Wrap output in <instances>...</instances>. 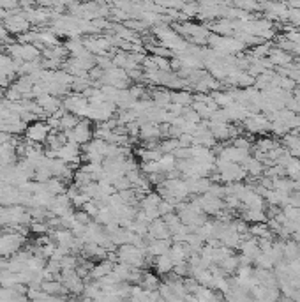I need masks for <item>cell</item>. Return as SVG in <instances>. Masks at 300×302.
<instances>
[{"label": "cell", "instance_id": "obj_1", "mask_svg": "<svg viewBox=\"0 0 300 302\" xmlns=\"http://www.w3.org/2000/svg\"><path fill=\"white\" fill-rule=\"evenodd\" d=\"M67 136V142L71 143H76L78 147H83L87 143L92 142V136H94V131L90 128V120H80V124L73 129V131H67L66 133Z\"/></svg>", "mask_w": 300, "mask_h": 302}, {"label": "cell", "instance_id": "obj_2", "mask_svg": "<svg viewBox=\"0 0 300 302\" xmlns=\"http://www.w3.org/2000/svg\"><path fill=\"white\" fill-rule=\"evenodd\" d=\"M25 136H27V140L30 143H41V142H46L49 136V126L46 124V122H32V124H28V128L25 129Z\"/></svg>", "mask_w": 300, "mask_h": 302}, {"label": "cell", "instance_id": "obj_3", "mask_svg": "<svg viewBox=\"0 0 300 302\" xmlns=\"http://www.w3.org/2000/svg\"><path fill=\"white\" fill-rule=\"evenodd\" d=\"M30 23L27 22L25 15H9L6 18V29L7 32H14V34H21L25 30H28Z\"/></svg>", "mask_w": 300, "mask_h": 302}, {"label": "cell", "instance_id": "obj_4", "mask_svg": "<svg viewBox=\"0 0 300 302\" xmlns=\"http://www.w3.org/2000/svg\"><path fill=\"white\" fill-rule=\"evenodd\" d=\"M113 267H115V263H111L109 260H102V262L94 263V267L90 270V279L101 281L102 277L109 276L113 272Z\"/></svg>", "mask_w": 300, "mask_h": 302}, {"label": "cell", "instance_id": "obj_5", "mask_svg": "<svg viewBox=\"0 0 300 302\" xmlns=\"http://www.w3.org/2000/svg\"><path fill=\"white\" fill-rule=\"evenodd\" d=\"M159 279L155 274H150V272H143V276H141V281L138 283V286L141 288V290L145 291H157L159 290Z\"/></svg>", "mask_w": 300, "mask_h": 302}, {"label": "cell", "instance_id": "obj_6", "mask_svg": "<svg viewBox=\"0 0 300 302\" xmlns=\"http://www.w3.org/2000/svg\"><path fill=\"white\" fill-rule=\"evenodd\" d=\"M41 290L48 295H66V288H64L62 281L53 279V281H42L41 283Z\"/></svg>", "mask_w": 300, "mask_h": 302}, {"label": "cell", "instance_id": "obj_7", "mask_svg": "<svg viewBox=\"0 0 300 302\" xmlns=\"http://www.w3.org/2000/svg\"><path fill=\"white\" fill-rule=\"evenodd\" d=\"M154 267L157 270V274H169L173 270V267H175V263L171 262L169 255H162L154 260Z\"/></svg>", "mask_w": 300, "mask_h": 302}, {"label": "cell", "instance_id": "obj_8", "mask_svg": "<svg viewBox=\"0 0 300 302\" xmlns=\"http://www.w3.org/2000/svg\"><path fill=\"white\" fill-rule=\"evenodd\" d=\"M221 267L224 269V272H235V270L238 269V258H235V256H228V258L221 262Z\"/></svg>", "mask_w": 300, "mask_h": 302}, {"label": "cell", "instance_id": "obj_9", "mask_svg": "<svg viewBox=\"0 0 300 302\" xmlns=\"http://www.w3.org/2000/svg\"><path fill=\"white\" fill-rule=\"evenodd\" d=\"M32 230L35 231V233H48L49 231V228H48V224H44V223H34V226H32Z\"/></svg>", "mask_w": 300, "mask_h": 302}, {"label": "cell", "instance_id": "obj_10", "mask_svg": "<svg viewBox=\"0 0 300 302\" xmlns=\"http://www.w3.org/2000/svg\"><path fill=\"white\" fill-rule=\"evenodd\" d=\"M67 302H94L87 297H73V298H67Z\"/></svg>", "mask_w": 300, "mask_h": 302}]
</instances>
